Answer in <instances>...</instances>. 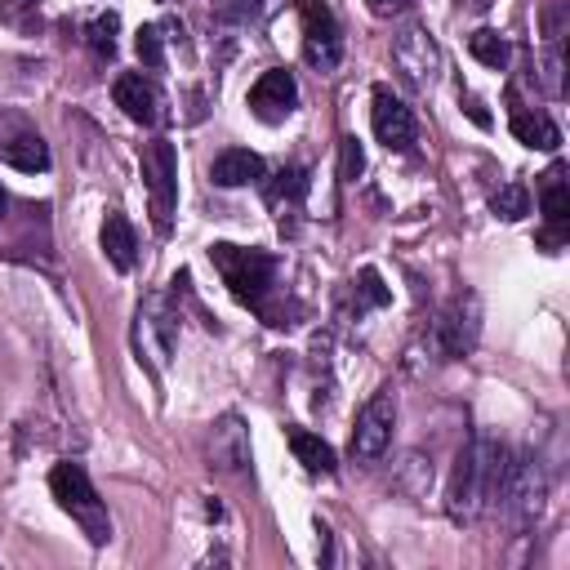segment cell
<instances>
[{
	"label": "cell",
	"instance_id": "1",
	"mask_svg": "<svg viewBox=\"0 0 570 570\" xmlns=\"http://www.w3.org/2000/svg\"><path fill=\"white\" fill-rule=\"evenodd\" d=\"M508 481V450L494 436H472L459 459H454V476L445 490V512L459 525H472L490 503H499Z\"/></svg>",
	"mask_w": 570,
	"mask_h": 570
},
{
	"label": "cell",
	"instance_id": "2",
	"mask_svg": "<svg viewBox=\"0 0 570 570\" xmlns=\"http://www.w3.org/2000/svg\"><path fill=\"white\" fill-rule=\"evenodd\" d=\"M209 263L218 267L223 285L232 289L236 303L254 307V312H267V298L276 289V254L267 249H245V245H232V240H214L209 245Z\"/></svg>",
	"mask_w": 570,
	"mask_h": 570
},
{
	"label": "cell",
	"instance_id": "3",
	"mask_svg": "<svg viewBox=\"0 0 570 570\" xmlns=\"http://www.w3.org/2000/svg\"><path fill=\"white\" fill-rule=\"evenodd\" d=\"M49 490H53L58 508L85 530L89 543H107V539H111V517H107V508H102V499H98L89 472H85L76 459H62V463L49 468Z\"/></svg>",
	"mask_w": 570,
	"mask_h": 570
},
{
	"label": "cell",
	"instance_id": "4",
	"mask_svg": "<svg viewBox=\"0 0 570 570\" xmlns=\"http://www.w3.org/2000/svg\"><path fill=\"white\" fill-rule=\"evenodd\" d=\"M138 165H142V183H147V196H151V223L165 236L169 223H174V205H178V156H174V142L169 138L142 142Z\"/></svg>",
	"mask_w": 570,
	"mask_h": 570
},
{
	"label": "cell",
	"instance_id": "5",
	"mask_svg": "<svg viewBox=\"0 0 570 570\" xmlns=\"http://www.w3.org/2000/svg\"><path fill=\"white\" fill-rule=\"evenodd\" d=\"M174 343H178V321L169 312V298L165 294L142 298V307L134 316V347H138V356L160 374L169 365V356H174Z\"/></svg>",
	"mask_w": 570,
	"mask_h": 570
},
{
	"label": "cell",
	"instance_id": "6",
	"mask_svg": "<svg viewBox=\"0 0 570 570\" xmlns=\"http://www.w3.org/2000/svg\"><path fill=\"white\" fill-rule=\"evenodd\" d=\"M392 423H396V401L392 392H374L361 414H356V428H352V459L361 463H374L387 445H392Z\"/></svg>",
	"mask_w": 570,
	"mask_h": 570
},
{
	"label": "cell",
	"instance_id": "7",
	"mask_svg": "<svg viewBox=\"0 0 570 570\" xmlns=\"http://www.w3.org/2000/svg\"><path fill=\"white\" fill-rule=\"evenodd\" d=\"M298 9H303V58L316 71H334L343 58V31L334 13L321 0H298Z\"/></svg>",
	"mask_w": 570,
	"mask_h": 570
},
{
	"label": "cell",
	"instance_id": "8",
	"mask_svg": "<svg viewBox=\"0 0 570 570\" xmlns=\"http://www.w3.org/2000/svg\"><path fill=\"white\" fill-rule=\"evenodd\" d=\"M543 490H548L543 463H539L534 454H525L521 463H508V481H503L499 503L512 512L517 525H530V521L539 517V508H543Z\"/></svg>",
	"mask_w": 570,
	"mask_h": 570
},
{
	"label": "cell",
	"instance_id": "9",
	"mask_svg": "<svg viewBox=\"0 0 570 570\" xmlns=\"http://www.w3.org/2000/svg\"><path fill=\"white\" fill-rule=\"evenodd\" d=\"M294 107H298V80H294V71L272 67V71H263V76L249 85V111H254L258 120L276 125V120H285Z\"/></svg>",
	"mask_w": 570,
	"mask_h": 570
},
{
	"label": "cell",
	"instance_id": "10",
	"mask_svg": "<svg viewBox=\"0 0 570 570\" xmlns=\"http://www.w3.org/2000/svg\"><path fill=\"white\" fill-rule=\"evenodd\" d=\"M476 330H481L476 298H472V294H463V298H454V303L436 316L432 338H436V347H441L445 356H468V352H472V343H476Z\"/></svg>",
	"mask_w": 570,
	"mask_h": 570
},
{
	"label": "cell",
	"instance_id": "11",
	"mask_svg": "<svg viewBox=\"0 0 570 570\" xmlns=\"http://www.w3.org/2000/svg\"><path fill=\"white\" fill-rule=\"evenodd\" d=\"M370 120H374V138L387 147V151H410L414 147V111L392 94V89H374V107H370Z\"/></svg>",
	"mask_w": 570,
	"mask_h": 570
},
{
	"label": "cell",
	"instance_id": "12",
	"mask_svg": "<svg viewBox=\"0 0 570 570\" xmlns=\"http://www.w3.org/2000/svg\"><path fill=\"white\" fill-rule=\"evenodd\" d=\"M111 98H116V107H120L129 120H138V125H156V120H160V89H156L142 71L116 76V80H111Z\"/></svg>",
	"mask_w": 570,
	"mask_h": 570
},
{
	"label": "cell",
	"instance_id": "13",
	"mask_svg": "<svg viewBox=\"0 0 570 570\" xmlns=\"http://www.w3.org/2000/svg\"><path fill=\"white\" fill-rule=\"evenodd\" d=\"M392 58H396V67L414 80V85H428L432 76H436V62H441V53H436V40L423 31V27H410V31H401L396 36V49H392Z\"/></svg>",
	"mask_w": 570,
	"mask_h": 570
},
{
	"label": "cell",
	"instance_id": "14",
	"mask_svg": "<svg viewBox=\"0 0 570 570\" xmlns=\"http://www.w3.org/2000/svg\"><path fill=\"white\" fill-rule=\"evenodd\" d=\"M539 209H543V218H548V232H543L539 240H543L548 249H557V245L566 240V232H570V187H566V178H561V165H552V169L543 174Z\"/></svg>",
	"mask_w": 570,
	"mask_h": 570
},
{
	"label": "cell",
	"instance_id": "15",
	"mask_svg": "<svg viewBox=\"0 0 570 570\" xmlns=\"http://www.w3.org/2000/svg\"><path fill=\"white\" fill-rule=\"evenodd\" d=\"M209 463L218 472H240L249 463V436H245V423L236 414H223L209 432Z\"/></svg>",
	"mask_w": 570,
	"mask_h": 570
},
{
	"label": "cell",
	"instance_id": "16",
	"mask_svg": "<svg viewBox=\"0 0 570 570\" xmlns=\"http://www.w3.org/2000/svg\"><path fill=\"white\" fill-rule=\"evenodd\" d=\"M263 174H267V165H263V156L249 151V147H227V151H218V156H214V169H209L214 187H245V183H258Z\"/></svg>",
	"mask_w": 570,
	"mask_h": 570
},
{
	"label": "cell",
	"instance_id": "17",
	"mask_svg": "<svg viewBox=\"0 0 570 570\" xmlns=\"http://www.w3.org/2000/svg\"><path fill=\"white\" fill-rule=\"evenodd\" d=\"M307 187H312V174H307L303 165H285V169H276V174L267 178L263 196H267L272 214L285 218V214H294V209L307 200Z\"/></svg>",
	"mask_w": 570,
	"mask_h": 570
},
{
	"label": "cell",
	"instance_id": "18",
	"mask_svg": "<svg viewBox=\"0 0 570 570\" xmlns=\"http://www.w3.org/2000/svg\"><path fill=\"white\" fill-rule=\"evenodd\" d=\"M98 245H102V254H107V263H111L116 272H129V267H134V258H138L134 223H129L120 209H107L102 232H98Z\"/></svg>",
	"mask_w": 570,
	"mask_h": 570
},
{
	"label": "cell",
	"instance_id": "19",
	"mask_svg": "<svg viewBox=\"0 0 570 570\" xmlns=\"http://www.w3.org/2000/svg\"><path fill=\"white\" fill-rule=\"evenodd\" d=\"M508 129L521 147H534V151H557V142H561V129L548 111H512Z\"/></svg>",
	"mask_w": 570,
	"mask_h": 570
},
{
	"label": "cell",
	"instance_id": "20",
	"mask_svg": "<svg viewBox=\"0 0 570 570\" xmlns=\"http://www.w3.org/2000/svg\"><path fill=\"white\" fill-rule=\"evenodd\" d=\"M0 160L13 165V169H22V174H40V169H49V147H45L40 134L22 129V134H13V138L0 142Z\"/></svg>",
	"mask_w": 570,
	"mask_h": 570
},
{
	"label": "cell",
	"instance_id": "21",
	"mask_svg": "<svg viewBox=\"0 0 570 570\" xmlns=\"http://www.w3.org/2000/svg\"><path fill=\"white\" fill-rule=\"evenodd\" d=\"M289 450H294V459L307 468V472H334L338 468V459H334V445L325 441V436H316V432H307V428H289Z\"/></svg>",
	"mask_w": 570,
	"mask_h": 570
},
{
	"label": "cell",
	"instance_id": "22",
	"mask_svg": "<svg viewBox=\"0 0 570 570\" xmlns=\"http://www.w3.org/2000/svg\"><path fill=\"white\" fill-rule=\"evenodd\" d=\"M468 49H472V58H476V62H485V67H494V71H503V67H508V58H512L508 36H499L494 27L472 31V36H468Z\"/></svg>",
	"mask_w": 570,
	"mask_h": 570
},
{
	"label": "cell",
	"instance_id": "23",
	"mask_svg": "<svg viewBox=\"0 0 570 570\" xmlns=\"http://www.w3.org/2000/svg\"><path fill=\"white\" fill-rule=\"evenodd\" d=\"M490 209H494V218H503V223H517V218H525L530 214V191H525V183H499L494 187V196H490Z\"/></svg>",
	"mask_w": 570,
	"mask_h": 570
},
{
	"label": "cell",
	"instance_id": "24",
	"mask_svg": "<svg viewBox=\"0 0 570 570\" xmlns=\"http://www.w3.org/2000/svg\"><path fill=\"white\" fill-rule=\"evenodd\" d=\"M272 9V0H214V18L232 27H249Z\"/></svg>",
	"mask_w": 570,
	"mask_h": 570
},
{
	"label": "cell",
	"instance_id": "25",
	"mask_svg": "<svg viewBox=\"0 0 570 570\" xmlns=\"http://www.w3.org/2000/svg\"><path fill=\"white\" fill-rule=\"evenodd\" d=\"M134 49H138V62H142V67L160 71V67H165V27H156V22L138 27V36H134Z\"/></svg>",
	"mask_w": 570,
	"mask_h": 570
},
{
	"label": "cell",
	"instance_id": "26",
	"mask_svg": "<svg viewBox=\"0 0 570 570\" xmlns=\"http://www.w3.org/2000/svg\"><path fill=\"white\" fill-rule=\"evenodd\" d=\"M352 289H356V312H361V307H383V303L392 298V289L383 285V276H379L374 267H361L356 281H352Z\"/></svg>",
	"mask_w": 570,
	"mask_h": 570
},
{
	"label": "cell",
	"instance_id": "27",
	"mask_svg": "<svg viewBox=\"0 0 570 570\" xmlns=\"http://www.w3.org/2000/svg\"><path fill=\"white\" fill-rule=\"evenodd\" d=\"M116 27H120V18H116V13H98V18L85 27L89 49H94L98 58H111V53H116Z\"/></svg>",
	"mask_w": 570,
	"mask_h": 570
},
{
	"label": "cell",
	"instance_id": "28",
	"mask_svg": "<svg viewBox=\"0 0 570 570\" xmlns=\"http://www.w3.org/2000/svg\"><path fill=\"white\" fill-rule=\"evenodd\" d=\"M361 169H365V151H361V138L356 134H343L338 138V178H361Z\"/></svg>",
	"mask_w": 570,
	"mask_h": 570
},
{
	"label": "cell",
	"instance_id": "29",
	"mask_svg": "<svg viewBox=\"0 0 570 570\" xmlns=\"http://www.w3.org/2000/svg\"><path fill=\"white\" fill-rule=\"evenodd\" d=\"M543 89H548V94H561V89H566V85H561V45H552L548 58H543Z\"/></svg>",
	"mask_w": 570,
	"mask_h": 570
},
{
	"label": "cell",
	"instance_id": "30",
	"mask_svg": "<svg viewBox=\"0 0 570 570\" xmlns=\"http://www.w3.org/2000/svg\"><path fill=\"white\" fill-rule=\"evenodd\" d=\"M468 116H472L476 125H490V116H485V107H481L476 98H468Z\"/></svg>",
	"mask_w": 570,
	"mask_h": 570
},
{
	"label": "cell",
	"instance_id": "31",
	"mask_svg": "<svg viewBox=\"0 0 570 570\" xmlns=\"http://www.w3.org/2000/svg\"><path fill=\"white\" fill-rule=\"evenodd\" d=\"M370 4H374V9H387V4H392V0H370Z\"/></svg>",
	"mask_w": 570,
	"mask_h": 570
},
{
	"label": "cell",
	"instance_id": "32",
	"mask_svg": "<svg viewBox=\"0 0 570 570\" xmlns=\"http://www.w3.org/2000/svg\"><path fill=\"white\" fill-rule=\"evenodd\" d=\"M0 214H4V187H0Z\"/></svg>",
	"mask_w": 570,
	"mask_h": 570
},
{
	"label": "cell",
	"instance_id": "33",
	"mask_svg": "<svg viewBox=\"0 0 570 570\" xmlns=\"http://www.w3.org/2000/svg\"><path fill=\"white\" fill-rule=\"evenodd\" d=\"M18 4H40V0H18Z\"/></svg>",
	"mask_w": 570,
	"mask_h": 570
},
{
	"label": "cell",
	"instance_id": "34",
	"mask_svg": "<svg viewBox=\"0 0 570 570\" xmlns=\"http://www.w3.org/2000/svg\"><path fill=\"white\" fill-rule=\"evenodd\" d=\"M160 4H169V0H160Z\"/></svg>",
	"mask_w": 570,
	"mask_h": 570
}]
</instances>
